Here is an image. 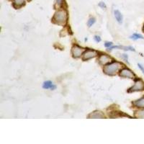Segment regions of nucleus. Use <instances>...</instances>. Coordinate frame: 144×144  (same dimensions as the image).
<instances>
[{
    "mask_svg": "<svg viewBox=\"0 0 144 144\" xmlns=\"http://www.w3.org/2000/svg\"><path fill=\"white\" fill-rule=\"evenodd\" d=\"M98 55L97 52L93 50H87V51H85V53L83 54V60L84 61H87L89 59H91L92 58L96 57Z\"/></svg>",
    "mask_w": 144,
    "mask_h": 144,
    "instance_id": "obj_4",
    "label": "nucleus"
},
{
    "mask_svg": "<svg viewBox=\"0 0 144 144\" xmlns=\"http://www.w3.org/2000/svg\"><path fill=\"white\" fill-rule=\"evenodd\" d=\"M89 117H92V118H104V116L101 112H94L92 113H91L89 115Z\"/></svg>",
    "mask_w": 144,
    "mask_h": 144,
    "instance_id": "obj_11",
    "label": "nucleus"
},
{
    "mask_svg": "<svg viewBox=\"0 0 144 144\" xmlns=\"http://www.w3.org/2000/svg\"><path fill=\"white\" fill-rule=\"evenodd\" d=\"M95 19L94 18V17H91L90 19H89V20H88V22H87V25H88V26H89V28L90 27H92L95 23Z\"/></svg>",
    "mask_w": 144,
    "mask_h": 144,
    "instance_id": "obj_16",
    "label": "nucleus"
},
{
    "mask_svg": "<svg viewBox=\"0 0 144 144\" xmlns=\"http://www.w3.org/2000/svg\"><path fill=\"white\" fill-rule=\"evenodd\" d=\"M62 1H63V0H56V3H57V4L61 5L62 3Z\"/></svg>",
    "mask_w": 144,
    "mask_h": 144,
    "instance_id": "obj_22",
    "label": "nucleus"
},
{
    "mask_svg": "<svg viewBox=\"0 0 144 144\" xmlns=\"http://www.w3.org/2000/svg\"><path fill=\"white\" fill-rule=\"evenodd\" d=\"M53 21L58 25H65L67 21V14L65 10H59L56 12L53 16Z\"/></svg>",
    "mask_w": 144,
    "mask_h": 144,
    "instance_id": "obj_2",
    "label": "nucleus"
},
{
    "mask_svg": "<svg viewBox=\"0 0 144 144\" xmlns=\"http://www.w3.org/2000/svg\"><path fill=\"white\" fill-rule=\"evenodd\" d=\"M113 48H121V49H123L125 50H131V51H135V49L134 48L131 47V46H128V47H125V46H113V47H111L109 48L108 50H112Z\"/></svg>",
    "mask_w": 144,
    "mask_h": 144,
    "instance_id": "obj_12",
    "label": "nucleus"
},
{
    "mask_svg": "<svg viewBox=\"0 0 144 144\" xmlns=\"http://www.w3.org/2000/svg\"><path fill=\"white\" fill-rule=\"evenodd\" d=\"M99 6L100 7H102V8H103V9H105V8L107 7H106V5H105V4H104V2H102V1L100 2V3L99 4Z\"/></svg>",
    "mask_w": 144,
    "mask_h": 144,
    "instance_id": "obj_20",
    "label": "nucleus"
},
{
    "mask_svg": "<svg viewBox=\"0 0 144 144\" xmlns=\"http://www.w3.org/2000/svg\"><path fill=\"white\" fill-rule=\"evenodd\" d=\"M130 38L133 40H138V39H144L143 36L141 35L138 34V33H134L133 35L130 36Z\"/></svg>",
    "mask_w": 144,
    "mask_h": 144,
    "instance_id": "obj_15",
    "label": "nucleus"
},
{
    "mask_svg": "<svg viewBox=\"0 0 144 144\" xmlns=\"http://www.w3.org/2000/svg\"><path fill=\"white\" fill-rule=\"evenodd\" d=\"M112 46V42H106L104 43V46L106 48H110V46Z\"/></svg>",
    "mask_w": 144,
    "mask_h": 144,
    "instance_id": "obj_17",
    "label": "nucleus"
},
{
    "mask_svg": "<svg viewBox=\"0 0 144 144\" xmlns=\"http://www.w3.org/2000/svg\"><path fill=\"white\" fill-rule=\"evenodd\" d=\"M114 14H115V17L116 19V20L120 23H123V15L120 13V12L119 10H115L114 12Z\"/></svg>",
    "mask_w": 144,
    "mask_h": 144,
    "instance_id": "obj_10",
    "label": "nucleus"
},
{
    "mask_svg": "<svg viewBox=\"0 0 144 144\" xmlns=\"http://www.w3.org/2000/svg\"><path fill=\"white\" fill-rule=\"evenodd\" d=\"M111 61H112V59H111V58H110V56L104 55H104H101L99 56V61L100 62V63L102 64V65H104L106 63H108Z\"/></svg>",
    "mask_w": 144,
    "mask_h": 144,
    "instance_id": "obj_7",
    "label": "nucleus"
},
{
    "mask_svg": "<svg viewBox=\"0 0 144 144\" xmlns=\"http://www.w3.org/2000/svg\"><path fill=\"white\" fill-rule=\"evenodd\" d=\"M135 117L136 118H144V109L136 111L135 113Z\"/></svg>",
    "mask_w": 144,
    "mask_h": 144,
    "instance_id": "obj_13",
    "label": "nucleus"
},
{
    "mask_svg": "<svg viewBox=\"0 0 144 144\" xmlns=\"http://www.w3.org/2000/svg\"></svg>",
    "mask_w": 144,
    "mask_h": 144,
    "instance_id": "obj_23",
    "label": "nucleus"
},
{
    "mask_svg": "<svg viewBox=\"0 0 144 144\" xmlns=\"http://www.w3.org/2000/svg\"><path fill=\"white\" fill-rule=\"evenodd\" d=\"M14 4L17 7H20L25 4V0H14Z\"/></svg>",
    "mask_w": 144,
    "mask_h": 144,
    "instance_id": "obj_14",
    "label": "nucleus"
},
{
    "mask_svg": "<svg viewBox=\"0 0 144 144\" xmlns=\"http://www.w3.org/2000/svg\"><path fill=\"white\" fill-rule=\"evenodd\" d=\"M43 87L44 89H52V90H54L56 87H55V85H53V84L52 82H50V81H46V82H45L43 83Z\"/></svg>",
    "mask_w": 144,
    "mask_h": 144,
    "instance_id": "obj_8",
    "label": "nucleus"
},
{
    "mask_svg": "<svg viewBox=\"0 0 144 144\" xmlns=\"http://www.w3.org/2000/svg\"><path fill=\"white\" fill-rule=\"evenodd\" d=\"M122 58H123L125 61L128 63V55H126V54H123V55H122Z\"/></svg>",
    "mask_w": 144,
    "mask_h": 144,
    "instance_id": "obj_19",
    "label": "nucleus"
},
{
    "mask_svg": "<svg viewBox=\"0 0 144 144\" xmlns=\"http://www.w3.org/2000/svg\"><path fill=\"white\" fill-rule=\"evenodd\" d=\"M122 64L119 62H113L104 66V72L107 75H115L116 73L121 69Z\"/></svg>",
    "mask_w": 144,
    "mask_h": 144,
    "instance_id": "obj_1",
    "label": "nucleus"
},
{
    "mask_svg": "<svg viewBox=\"0 0 144 144\" xmlns=\"http://www.w3.org/2000/svg\"><path fill=\"white\" fill-rule=\"evenodd\" d=\"M120 76L124 78H128V79H134L135 75L134 74L128 69H123L120 71Z\"/></svg>",
    "mask_w": 144,
    "mask_h": 144,
    "instance_id": "obj_6",
    "label": "nucleus"
},
{
    "mask_svg": "<svg viewBox=\"0 0 144 144\" xmlns=\"http://www.w3.org/2000/svg\"><path fill=\"white\" fill-rule=\"evenodd\" d=\"M136 107H141V108H144V97H142L136 101L133 102V103Z\"/></svg>",
    "mask_w": 144,
    "mask_h": 144,
    "instance_id": "obj_9",
    "label": "nucleus"
},
{
    "mask_svg": "<svg viewBox=\"0 0 144 144\" xmlns=\"http://www.w3.org/2000/svg\"><path fill=\"white\" fill-rule=\"evenodd\" d=\"M144 89V82L142 80H137L134 84V85L129 89L130 92H138V91H143Z\"/></svg>",
    "mask_w": 144,
    "mask_h": 144,
    "instance_id": "obj_3",
    "label": "nucleus"
},
{
    "mask_svg": "<svg viewBox=\"0 0 144 144\" xmlns=\"http://www.w3.org/2000/svg\"><path fill=\"white\" fill-rule=\"evenodd\" d=\"M138 67L140 68V69L143 71V73L144 74V66H142L141 64H140V63H138Z\"/></svg>",
    "mask_w": 144,
    "mask_h": 144,
    "instance_id": "obj_21",
    "label": "nucleus"
},
{
    "mask_svg": "<svg viewBox=\"0 0 144 144\" xmlns=\"http://www.w3.org/2000/svg\"><path fill=\"white\" fill-rule=\"evenodd\" d=\"M84 51V49H83L82 48H81L78 46H74L72 48V50H71V53L74 55V57H75V58L80 57L81 55H82Z\"/></svg>",
    "mask_w": 144,
    "mask_h": 144,
    "instance_id": "obj_5",
    "label": "nucleus"
},
{
    "mask_svg": "<svg viewBox=\"0 0 144 144\" xmlns=\"http://www.w3.org/2000/svg\"><path fill=\"white\" fill-rule=\"evenodd\" d=\"M94 39H95V41L96 42V43H98V42H100L101 41V38H100V37L99 36H95V38H94Z\"/></svg>",
    "mask_w": 144,
    "mask_h": 144,
    "instance_id": "obj_18",
    "label": "nucleus"
}]
</instances>
